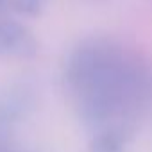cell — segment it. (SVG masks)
Masks as SVG:
<instances>
[{"label": "cell", "instance_id": "cell-1", "mask_svg": "<svg viewBox=\"0 0 152 152\" xmlns=\"http://www.w3.org/2000/svg\"><path fill=\"white\" fill-rule=\"evenodd\" d=\"M0 54L32 57L38 54V39L27 25L16 20H0Z\"/></svg>", "mask_w": 152, "mask_h": 152}, {"label": "cell", "instance_id": "cell-2", "mask_svg": "<svg viewBox=\"0 0 152 152\" xmlns=\"http://www.w3.org/2000/svg\"><path fill=\"white\" fill-rule=\"evenodd\" d=\"M47 4V0H9V6L23 16H38Z\"/></svg>", "mask_w": 152, "mask_h": 152}, {"label": "cell", "instance_id": "cell-3", "mask_svg": "<svg viewBox=\"0 0 152 152\" xmlns=\"http://www.w3.org/2000/svg\"><path fill=\"white\" fill-rule=\"evenodd\" d=\"M9 6V0H0V15L6 11V7Z\"/></svg>", "mask_w": 152, "mask_h": 152}]
</instances>
